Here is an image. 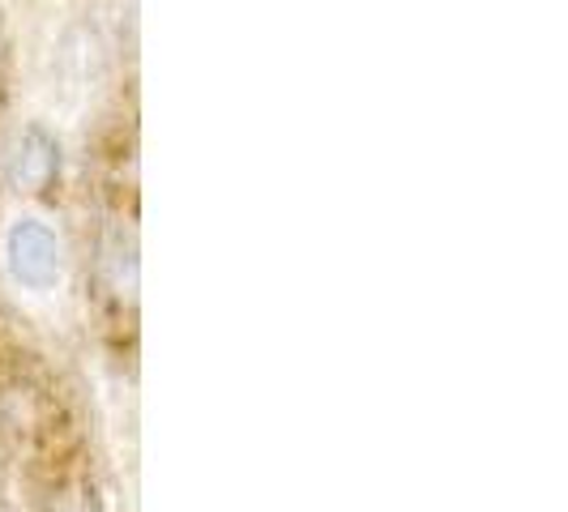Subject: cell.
I'll use <instances>...</instances> for the list:
<instances>
[{"label": "cell", "mask_w": 568, "mask_h": 512, "mask_svg": "<svg viewBox=\"0 0 568 512\" xmlns=\"http://www.w3.org/2000/svg\"><path fill=\"white\" fill-rule=\"evenodd\" d=\"M30 94L57 124H78L103 82V39L78 13H64L27 39Z\"/></svg>", "instance_id": "6da1fadb"}, {"label": "cell", "mask_w": 568, "mask_h": 512, "mask_svg": "<svg viewBox=\"0 0 568 512\" xmlns=\"http://www.w3.org/2000/svg\"><path fill=\"white\" fill-rule=\"evenodd\" d=\"M0 269L4 283L30 304L57 299L69 283V248L57 223L34 209H18L0 231Z\"/></svg>", "instance_id": "7a4b0ae2"}, {"label": "cell", "mask_w": 568, "mask_h": 512, "mask_svg": "<svg viewBox=\"0 0 568 512\" xmlns=\"http://www.w3.org/2000/svg\"><path fill=\"white\" fill-rule=\"evenodd\" d=\"M60 163H64V145L57 129L48 120H22L4 145V184L18 197H39L57 184Z\"/></svg>", "instance_id": "3957f363"}, {"label": "cell", "mask_w": 568, "mask_h": 512, "mask_svg": "<svg viewBox=\"0 0 568 512\" xmlns=\"http://www.w3.org/2000/svg\"><path fill=\"white\" fill-rule=\"evenodd\" d=\"M4 4H9L13 22H18V30H22L27 39H34L39 30H48L57 18L69 13V9H64V0H4Z\"/></svg>", "instance_id": "277c9868"}]
</instances>
